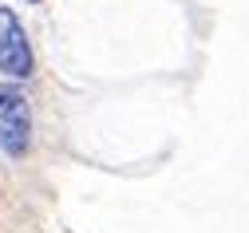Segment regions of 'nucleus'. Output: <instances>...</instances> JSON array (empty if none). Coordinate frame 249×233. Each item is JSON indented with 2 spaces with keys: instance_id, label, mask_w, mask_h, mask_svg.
<instances>
[{
  "instance_id": "f257e3e1",
  "label": "nucleus",
  "mask_w": 249,
  "mask_h": 233,
  "mask_svg": "<svg viewBox=\"0 0 249 233\" xmlns=\"http://www.w3.org/2000/svg\"><path fill=\"white\" fill-rule=\"evenodd\" d=\"M0 150L8 158L32 150V103L12 83H0Z\"/></svg>"
},
{
  "instance_id": "f03ea898",
  "label": "nucleus",
  "mask_w": 249,
  "mask_h": 233,
  "mask_svg": "<svg viewBox=\"0 0 249 233\" xmlns=\"http://www.w3.org/2000/svg\"><path fill=\"white\" fill-rule=\"evenodd\" d=\"M32 72H36L32 44H28L16 12L4 4L0 8V75L4 79H32Z\"/></svg>"
},
{
  "instance_id": "7ed1b4c3",
  "label": "nucleus",
  "mask_w": 249,
  "mask_h": 233,
  "mask_svg": "<svg viewBox=\"0 0 249 233\" xmlns=\"http://www.w3.org/2000/svg\"><path fill=\"white\" fill-rule=\"evenodd\" d=\"M28 4H40V0H28Z\"/></svg>"
}]
</instances>
